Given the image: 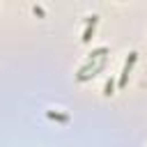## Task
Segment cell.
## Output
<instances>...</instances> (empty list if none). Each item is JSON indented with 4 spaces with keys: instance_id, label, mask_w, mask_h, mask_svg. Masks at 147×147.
Masks as SVG:
<instances>
[{
    "instance_id": "277c9868",
    "label": "cell",
    "mask_w": 147,
    "mask_h": 147,
    "mask_svg": "<svg viewBox=\"0 0 147 147\" xmlns=\"http://www.w3.org/2000/svg\"><path fill=\"white\" fill-rule=\"evenodd\" d=\"M103 94H106V96L115 94V80H113V78H108V80H106V85H103Z\"/></svg>"
},
{
    "instance_id": "8992f818",
    "label": "cell",
    "mask_w": 147,
    "mask_h": 147,
    "mask_svg": "<svg viewBox=\"0 0 147 147\" xmlns=\"http://www.w3.org/2000/svg\"><path fill=\"white\" fill-rule=\"evenodd\" d=\"M32 9H34V14H37V16H46V14H44V9H41V7H39V5H34V7H32Z\"/></svg>"
},
{
    "instance_id": "6da1fadb",
    "label": "cell",
    "mask_w": 147,
    "mask_h": 147,
    "mask_svg": "<svg viewBox=\"0 0 147 147\" xmlns=\"http://www.w3.org/2000/svg\"><path fill=\"white\" fill-rule=\"evenodd\" d=\"M106 53H108V48H106V46H99V48H94V51L90 53V57H87V62H85V64L80 67V71H78V78H80V76H87V74L92 71V67H94V62H96V60H101V57H103Z\"/></svg>"
},
{
    "instance_id": "5b68a950",
    "label": "cell",
    "mask_w": 147,
    "mask_h": 147,
    "mask_svg": "<svg viewBox=\"0 0 147 147\" xmlns=\"http://www.w3.org/2000/svg\"><path fill=\"white\" fill-rule=\"evenodd\" d=\"M46 115L51 119H57V122H69V115H62V113H55V110H48Z\"/></svg>"
},
{
    "instance_id": "7a4b0ae2",
    "label": "cell",
    "mask_w": 147,
    "mask_h": 147,
    "mask_svg": "<svg viewBox=\"0 0 147 147\" xmlns=\"http://www.w3.org/2000/svg\"><path fill=\"white\" fill-rule=\"evenodd\" d=\"M136 60H138V53H136V51H131V53H129V57H126V62H124V67H122L119 80H117V85H119V87H124V85H126V78H129V74H131V69H133Z\"/></svg>"
},
{
    "instance_id": "3957f363",
    "label": "cell",
    "mask_w": 147,
    "mask_h": 147,
    "mask_svg": "<svg viewBox=\"0 0 147 147\" xmlns=\"http://www.w3.org/2000/svg\"><path fill=\"white\" fill-rule=\"evenodd\" d=\"M96 21H99V16H96V14H92V16L87 18V25H85V30H83V37H80V39H83L85 44H87V41L92 39V34H94V25H96Z\"/></svg>"
}]
</instances>
